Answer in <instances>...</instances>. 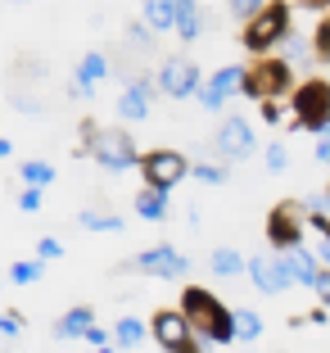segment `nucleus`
Masks as SVG:
<instances>
[{
  "label": "nucleus",
  "instance_id": "30",
  "mask_svg": "<svg viewBox=\"0 0 330 353\" xmlns=\"http://www.w3.org/2000/svg\"><path fill=\"white\" fill-rule=\"evenodd\" d=\"M262 159H267V168H271V172H285V163H289V154H285V145H280V141L262 150Z\"/></svg>",
  "mask_w": 330,
  "mask_h": 353
},
{
  "label": "nucleus",
  "instance_id": "21",
  "mask_svg": "<svg viewBox=\"0 0 330 353\" xmlns=\"http://www.w3.org/2000/svg\"><path fill=\"white\" fill-rule=\"evenodd\" d=\"M208 268H213V276H240V272H249V263L240 259L236 250H213Z\"/></svg>",
  "mask_w": 330,
  "mask_h": 353
},
{
  "label": "nucleus",
  "instance_id": "14",
  "mask_svg": "<svg viewBox=\"0 0 330 353\" xmlns=\"http://www.w3.org/2000/svg\"><path fill=\"white\" fill-rule=\"evenodd\" d=\"M280 254V268H285L289 285H312L321 272V259L317 250H303V245H289V250H276Z\"/></svg>",
  "mask_w": 330,
  "mask_h": 353
},
{
  "label": "nucleus",
  "instance_id": "39",
  "mask_svg": "<svg viewBox=\"0 0 330 353\" xmlns=\"http://www.w3.org/2000/svg\"><path fill=\"white\" fill-rule=\"evenodd\" d=\"M10 154H14V145L5 141V136H0V159H10Z\"/></svg>",
  "mask_w": 330,
  "mask_h": 353
},
{
  "label": "nucleus",
  "instance_id": "7",
  "mask_svg": "<svg viewBox=\"0 0 330 353\" xmlns=\"http://www.w3.org/2000/svg\"><path fill=\"white\" fill-rule=\"evenodd\" d=\"M158 91L172 95V100L199 95V91H204V73H199V63L186 59V54H172V59L158 68Z\"/></svg>",
  "mask_w": 330,
  "mask_h": 353
},
{
  "label": "nucleus",
  "instance_id": "32",
  "mask_svg": "<svg viewBox=\"0 0 330 353\" xmlns=\"http://www.w3.org/2000/svg\"><path fill=\"white\" fill-rule=\"evenodd\" d=\"M19 208H23V213H37V208H41V186H28V190H23V195H19Z\"/></svg>",
  "mask_w": 330,
  "mask_h": 353
},
{
  "label": "nucleus",
  "instance_id": "11",
  "mask_svg": "<svg viewBox=\"0 0 330 353\" xmlns=\"http://www.w3.org/2000/svg\"><path fill=\"white\" fill-rule=\"evenodd\" d=\"M245 77H249L245 63H227V68H217V73L204 82V91H199V104H204L208 114H217V109H222V104H227L231 95H240Z\"/></svg>",
  "mask_w": 330,
  "mask_h": 353
},
{
  "label": "nucleus",
  "instance_id": "10",
  "mask_svg": "<svg viewBox=\"0 0 330 353\" xmlns=\"http://www.w3.org/2000/svg\"><path fill=\"white\" fill-rule=\"evenodd\" d=\"M132 268L145 272V276H158V281H181V276L190 272V263H186V254L172 250V245H154V250L136 254Z\"/></svg>",
  "mask_w": 330,
  "mask_h": 353
},
{
  "label": "nucleus",
  "instance_id": "28",
  "mask_svg": "<svg viewBox=\"0 0 330 353\" xmlns=\"http://www.w3.org/2000/svg\"><path fill=\"white\" fill-rule=\"evenodd\" d=\"M312 54H317V63H330V19L317 23V37H312Z\"/></svg>",
  "mask_w": 330,
  "mask_h": 353
},
{
  "label": "nucleus",
  "instance_id": "29",
  "mask_svg": "<svg viewBox=\"0 0 330 353\" xmlns=\"http://www.w3.org/2000/svg\"><path fill=\"white\" fill-rule=\"evenodd\" d=\"M41 268H45V263H14L10 276L19 281V285H32V281H41Z\"/></svg>",
  "mask_w": 330,
  "mask_h": 353
},
{
  "label": "nucleus",
  "instance_id": "6",
  "mask_svg": "<svg viewBox=\"0 0 330 353\" xmlns=\"http://www.w3.org/2000/svg\"><path fill=\"white\" fill-rule=\"evenodd\" d=\"M149 335L158 340V349H163V353H199V335H195V326H190V317L181 308L154 312Z\"/></svg>",
  "mask_w": 330,
  "mask_h": 353
},
{
  "label": "nucleus",
  "instance_id": "22",
  "mask_svg": "<svg viewBox=\"0 0 330 353\" xmlns=\"http://www.w3.org/2000/svg\"><path fill=\"white\" fill-rule=\"evenodd\" d=\"M141 340H145V322H136V317H123L114 326V349H141Z\"/></svg>",
  "mask_w": 330,
  "mask_h": 353
},
{
  "label": "nucleus",
  "instance_id": "5",
  "mask_svg": "<svg viewBox=\"0 0 330 353\" xmlns=\"http://www.w3.org/2000/svg\"><path fill=\"white\" fill-rule=\"evenodd\" d=\"M289 109H294L299 127H308V132L321 136L330 127V82H321V77L299 82V86H294V95H289Z\"/></svg>",
  "mask_w": 330,
  "mask_h": 353
},
{
  "label": "nucleus",
  "instance_id": "4",
  "mask_svg": "<svg viewBox=\"0 0 330 353\" xmlns=\"http://www.w3.org/2000/svg\"><path fill=\"white\" fill-rule=\"evenodd\" d=\"M285 37H289V5H285V0H267V10H262L258 19L245 23L240 46H245L249 54H271Z\"/></svg>",
  "mask_w": 330,
  "mask_h": 353
},
{
  "label": "nucleus",
  "instance_id": "12",
  "mask_svg": "<svg viewBox=\"0 0 330 353\" xmlns=\"http://www.w3.org/2000/svg\"><path fill=\"white\" fill-rule=\"evenodd\" d=\"M217 154L227 159V163H240V159L254 154V127H249V118H222V127H217Z\"/></svg>",
  "mask_w": 330,
  "mask_h": 353
},
{
  "label": "nucleus",
  "instance_id": "35",
  "mask_svg": "<svg viewBox=\"0 0 330 353\" xmlns=\"http://www.w3.org/2000/svg\"><path fill=\"white\" fill-rule=\"evenodd\" d=\"M23 331V322L14 317V312H0V335H19Z\"/></svg>",
  "mask_w": 330,
  "mask_h": 353
},
{
  "label": "nucleus",
  "instance_id": "25",
  "mask_svg": "<svg viewBox=\"0 0 330 353\" xmlns=\"http://www.w3.org/2000/svg\"><path fill=\"white\" fill-rule=\"evenodd\" d=\"M23 181H28V186H50V181H54V168L41 163V159H28V163H23Z\"/></svg>",
  "mask_w": 330,
  "mask_h": 353
},
{
  "label": "nucleus",
  "instance_id": "26",
  "mask_svg": "<svg viewBox=\"0 0 330 353\" xmlns=\"http://www.w3.org/2000/svg\"><path fill=\"white\" fill-rule=\"evenodd\" d=\"M227 10L236 23H249V19H258L262 10H267V0H227Z\"/></svg>",
  "mask_w": 330,
  "mask_h": 353
},
{
  "label": "nucleus",
  "instance_id": "9",
  "mask_svg": "<svg viewBox=\"0 0 330 353\" xmlns=\"http://www.w3.org/2000/svg\"><path fill=\"white\" fill-rule=\"evenodd\" d=\"M303 199H285L267 213V240L271 250H289V245H303Z\"/></svg>",
  "mask_w": 330,
  "mask_h": 353
},
{
  "label": "nucleus",
  "instance_id": "38",
  "mask_svg": "<svg viewBox=\"0 0 330 353\" xmlns=\"http://www.w3.org/2000/svg\"><path fill=\"white\" fill-rule=\"evenodd\" d=\"M317 259H321V268H330V236L317 240Z\"/></svg>",
  "mask_w": 330,
  "mask_h": 353
},
{
  "label": "nucleus",
  "instance_id": "2",
  "mask_svg": "<svg viewBox=\"0 0 330 353\" xmlns=\"http://www.w3.org/2000/svg\"><path fill=\"white\" fill-rule=\"evenodd\" d=\"M82 141H86V154H91L104 172H132V168H141V150H136V141L123 132V127H95V123H86L82 127Z\"/></svg>",
  "mask_w": 330,
  "mask_h": 353
},
{
  "label": "nucleus",
  "instance_id": "37",
  "mask_svg": "<svg viewBox=\"0 0 330 353\" xmlns=\"http://www.w3.org/2000/svg\"><path fill=\"white\" fill-rule=\"evenodd\" d=\"M86 344H91V349H104V344H109V331H100V326H91V331H86Z\"/></svg>",
  "mask_w": 330,
  "mask_h": 353
},
{
  "label": "nucleus",
  "instance_id": "3",
  "mask_svg": "<svg viewBox=\"0 0 330 353\" xmlns=\"http://www.w3.org/2000/svg\"><path fill=\"white\" fill-rule=\"evenodd\" d=\"M240 95H249V100H258V104L262 100H285V95H294V68H289V59L258 54V63L249 68Z\"/></svg>",
  "mask_w": 330,
  "mask_h": 353
},
{
  "label": "nucleus",
  "instance_id": "33",
  "mask_svg": "<svg viewBox=\"0 0 330 353\" xmlns=\"http://www.w3.org/2000/svg\"><path fill=\"white\" fill-rule=\"evenodd\" d=\"M312 290H317V299L330 308V268H321V272H317V281H312Z\"/></svg>",
  "mask_w": 330,
  "mask_h": 353
},
{
  "label": "nucleus",
  "instance_id": "18",
  "mask_svg": "<svg viewBox=\"0 0 330 353\" xmlns=\"http://www.w3.org/2000/svg\"><path fill=\"white\" fill-rule=\"evenodd\" d=\"M199 32H204V14H199V0H176V37L190 46Z\"/></svg>",
  "mask_w": 330,
  "mask_h": 353
},
{
  "label": "nucleus",
  "instance_id": "15",
  "mask_svg": "<svg viewBox=\"0 0 330 353\" xmlns=\"http://www.w3.org/2000/svg\"><path fill=\"white\" fill-rule=\"evenodd\" d=\"M249 281H254L262 294H280V290H289V276H285V268H280V254H276V259H267V254L249 259Z\"/></svg>",
  "mask_w": 330,
  "mask_h": 353
},
{
  "label": "nucleus",
  "instance_id": "40",
  "mask_svg": "<svg viewBox=\"0 0 330 353\" xmlns=\"http://www.w3.org/2000/svg\"><path fill=\"white\" fill-rule=\"evenodd\" d=\"M86 353H114V349H109V344H104V349H86Z\"/></svg>",
  "mask_w": 330,
  "mask_h": 353
},
{
  "label": "nucleus",
  "instance_id": "8",
  "mask_svg": "<svg viewBox=\"0 0 330 353\" xmlns=\"http://www.w3.org/2000/svg\"><path fill=\"white\" fill-rule=\"evenodd\" d=\"M141 172H145V186L172 190L176 181L190 176V163H186V154H176V150H149V154H141Z\"/></svg>",
  "mask_w": 330,
  "mask_h": 353
},
{
  "label": "nucleus",
  "instance_id": "34",
  "mask_svg": "<svg viewBox=\"0 0 330 353\" xmlns=\"http://www.w3.org/2000/svg\"><path fill=\"white\" fill-rule=\"evenodd\" d=\"M59 254H63V245H59L54 236H45L41 245H37V259H59Z\"/></svg>",
  "mask_w": 330,
  "mask_h": 353
},
{
  "label": "nucleus",
  "instance_id": "13",
  "mask_svg": "<svg viewBox=\"0 0 330 353\" xmlns=\"http://www.w3.org/2000/svg\"><path fill=\"white\" fill-rule=\"evenodd\" d=\"M158 95H163V91H158V77H136V82H127V91L118 95V118H127V123H145Z\"/></svg>",
  "mask_w": 330,
  "mask_h": 353
},
{
  "label": "nucleus",
  "instance_id": "24",
  "mask_svg": "<svg viewBox=\"0 0 330 353\" xmlns=\"http://www.w3.org/2000/svg\"><path fill=\"white\" fill-rule=\"evenodd\" d=\"M77 222H82L86 231H123V218H118V213H100V208H86Z\"/></svg>",
  "mask_w": 330,
  "mask_h": 353
},
{
  "label": "nucleus",
  "instance_id": "31",
  "mask_svg": "<svg viewBox=\"0 0 330 353\" xmlns=\"http://www.w3.org/2000/svg\"><path fill=\"white\" fill-rule=\"evenodd\" d=\"M280 46H285V50H289V59H317V54H312L308 50V41H303V37H285V41H280Z\"/></svg>",
  "mask_w": 330,
  "mask_h": 353
},
{
  "label": "nucleus",
  "instance_id": "23",
  "mask_svg": "<svg viewBox=\"0 0 330 353\" xmlns=\"http://www.w3.org/2000/svg\"><path fill=\"white\" fill-rule=\"evenodd\" d=\"M258 335H262V317H258V312H249V308H236V340L254 344Z\"/></svg>",
  "mask_w": 330,
  "mask_h": 353
},
{
  "label": "nucleus",
  "instance_id": "1",
  "mask_svg": "<svg viewBox=\"0 0 330 353\" xmlns=\"http://www.w3.org/2000/svg\"><path fill=\"white\" fill-rule=\"evenodd\" d=\"M181 312L190 317V326H195L199 340L236 344V308H227V303L217 299V294H208L204 285H186V294H181Z\"/></svg>",
  "mask_w": 330,
  "mask_h": 353
},
{
  "label": "nucleus",
  "instance_id": "16",
  "mask_svg": "<svg viewBox=\"0 0 330 353\" xmlns=\"http://www.w3.org/2000/svg\"><path fill=\"white\" fill-rule=\"evenodd\" d=\"M109 77V59H104L100 50L82 54V63H77V82H72V95H91L95 82H104Z\"/></svg>",
  "mask_w": 330,
  "mask_h": 353
},
{
  "label": "nucleus",
  "instance_id": "27",
  "mask_svg": "<svg viewBox=\"0 0 330 353\" xmlns=\"http://www.w3.org/2000/svg\"><path fill=\"white\" fill-rule=\"evenodd\" d=\"M190 176L204 181V186H222V181H227V163H222V168H217V163H190Z\"/></svg>",
  "mask_w": 330,
  "mask_h": 353
},
{
  "label": "nucleus",
  "instance_id": "19",
  "mask_svg": "<svg viewBox=\"0 0 330 353\" xmlns=\"http://www.w3.org/2000/svg\"><path fill=\"white\" fill-rule=\"evenodd\" d=\"M141 19L154 32H176V0H145Z\"/></svg>",
  "mask_w": 330,
  "mask_h": 353
},
{
  "label": "nucleus",
  "instance_id": "36",
  "mask_svg": "<svg viewBox=\"0 0 330 353\" xmlns=\"http://www.w3.org/2000/svg\"><path fill=\"white\" fill-rule=\"evenodd\" d=\"M262 123H280V100H262Z\"/></svg>",
  "mask_w": 330,
  "mask_h": 353
},
{
  "label": "nucleus",
  "instance_id": "20",
  "mask_svg": "<svg viewBox=\"0 0 330 353\" xmlns=\"http://www.w3.org/2000/svg\"><path fill=\"white\" fill-rule=\"evenodd\" d=\"M136 218H145V222H163V218H167V190L145 186L141 195H136Z\"/></svg>",
  "mask_w": 330,
  "mask_h": 353
},
{
  "label": "nucleus",
  "instance_id": "17",
  "mask_svg": "<svg viewBox=\"0 0 330 353\" xmlns=\"http://www.w3.org/2000/svg\"><path fill=\"white\" fill-rule=\"evenodd\" d=\"M91 326H95V308L77 303V308H68L59 322H54V335H59V340H86V331H91Z\"/></svg>",
  "mask_w": 330,
  "mask_h": 353
}]
</instances>
